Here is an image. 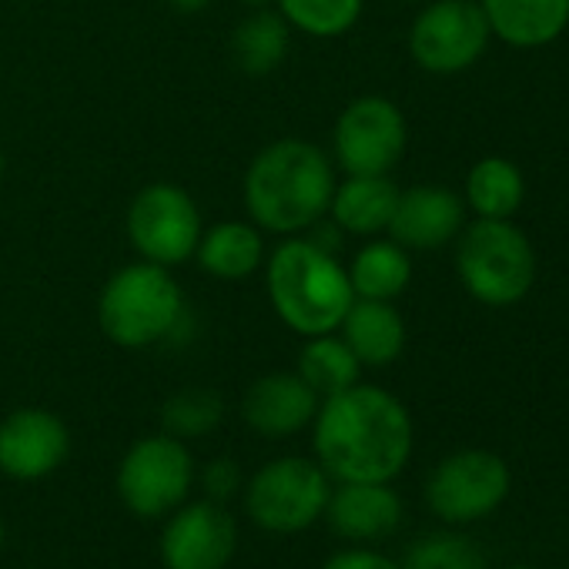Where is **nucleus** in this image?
I'll return each mask as SVG.
<instances>
[{"instance_id": "20", "label": "nucleus", "mask_w": 569, "mask_h": 569, "mask_svg": "<svg viewBox=\"0 0 569 569\" xmlns=\"http://www.w3.org/2000/svg\"><path fill=\"white\" fill-rule=\"evenodd\" d=\"M194 258L211 278L241 281L264 264V238H261L258 224L218 221L208 231H201Z\"/></svg>"}, {"instance_id": "30", "label": "nucleus", "mask_w": 569, "mask_h": 569, "mask_svg": "<svg viewBox=\"0 0 569 569\" xmlns=\"http://www.w3.org/2000/svg\"><path fill=\"white\" fill-rule=\"evenodd\" d=\"M164 4L171 11H178V14H201L211 4V0H164Z\"/></svg>"}, {"instance_id": "14", "label": "nucleus", "mask_w": 569, "mask_h": 569, "mask_svg": "<svg viewBox=\"0 0 569 569\" xmlns=\"http://www.w3.org/2000/svg\"><path fill=\"white\" fill-rule=\"evenodd\" d=\"M469 221V208L459 191L446 184H412L399 191L389 238L406 251H439L459 238Z\"/></svg>"}, {"instance_id": "7", "label": "nucleus", "mask_w": 569, "mask_h": 569, "mask_svg": "<svg viewBox=\"0 0 569 569\" xmlns=\"http://www.w3.org/2000/svg\"><path fill=\"white\" fill-rule=\"evenodd\" d=\"M198 482V462L188 449V442L154 432L128 446V452L118 462V496L128 512L141 519H164L181 502L191 499V489Z\"/></svg>"}, {"instance_id": "11", "label": "nucleus", "mask_w": 569, "mask_h": 569, "mask_svg": "<svg viewBox=\"0 0 569 569\" xmlns=\"http://www.w3.org/2000/svg\"><path fill=\"white\" fill-rule=\"evenodd\" d=\"M409 144V124L396 101L382 94L356 98L336 121L332 148L346 174H392Z\"/></svg>"}, {"instance_id": "31", "label": "nucleus", "mask_w": 569, "mask_h": 569, "mask_svg": "<svg viewBox=\"0 0 569 569\" xmlns=\"http://www.w3.org/2000/svg\"><path fill=\"white\" fill-rule=\"evenodd\" d=\"M238 4H241L244 11H264V8L274 4V0H238Z\"/></svg>"}, {"instance_id": "3", "label": "nucleus", "mask_w": 569, "mask_h": 569, "mask_svg": "<svg viewBox=\"0 0 569 569\" xmlns=\"http://www.w3.org/2000/svg\"><path fill=\"white\" fill-rule=\"evenodd\" d=\"M264 289L274 316L306 339L339 332L349 306L356 302L349 271L336 251L296 234L274 244L264 258Z\"/></svg>"}, {"instance_id": "32", "label": "nucleus", "mask_w": 569, "mask_h": 569, "mask_svg": "<svg viewBox=\"0 0 569 569\" xmlns=\"http://www.w3.org/2000/svg\"><path fill=\"white\" fill-rule=\"evenodd\" d=\"M4 539H8V526H4V516H0V546H4Z\"/></svg>"}, {"instance_id": "4", "label": "nucleus", "mask_w": 569, "mask_h": 569, "mask_svg": "<svg viewBox=\"0 0 569 569\" xmlns=\"http://www.w3.org/2000/svg\"><path fill=\"white\" fill-rule=\"evenodd\" d=\"M452 244L456 274L479 306L512 309L532 292L536 248L512 218H472Z\"/></svg>"}, {"instance_id": "2", "label": "nucleus", "mask_w": 569, "mask_h": 569, "mask_svg": "<svg viewBox=\"0 0 569 569\" xmlns=\"http://www.w3.org/2000/svg\"><path fill=\"white\" fill-rule=\"evenodd\" d=\"M336 164L306 138H281L261 148L244 171V208L251 224L271 234H302L329 214Z\"/></svg>"}, {"instance_id": "18", "label": "nucleus", "mask_w": 569, "mask_h": 569, "mask_svg": "<svg viewBox=\"0 0 569 569\" xmlns=\"http://www.w3.org/2000/svg\"><path fill=\"white\" fill-rule=\"evenodd\" d=\"M399 191L402 188L389 174H349L346 181H336L326 218H332L342 234L376 238L389 231Z\"/></svg>"}, {"instance_id": "28", "label": "nucleus", "mask_w": 569, "mask_h": 569, "mask_svg": "<svg viewBox=\"0 0 569 569\" xmlns=\"http://www.w3.org/2000/svg\"><path fill=\"white\" fill-rule=\"evenodd\" d=\"M194 486H201L204 499L228 506L231 499H238V496H241V489H244V476H241V466H238L234 459L218 456V459H211L208 466H201V469H198V482H194Z\"/></svg>"}, {"instance_id": "15", "label": "nucleus", "mask_w": 569, "mask_h": 569, "mask_svg": "<svg viewBox=\"0 0 569 569\" xmlns=\"http://www.w3.org/2000/svg\"><path fill=\"white\" fill-rule=\"evenodd\" d=\"M319 402L299 372H268L244 389L241 419L261 439H292L312 426Z\"/></svg>"}, {"instance_id": "12", "label": "nucleus", "mask_w": 569, "mask_h": 569, "mask_svg": "<svg viewBox=\"0 0 569 569\" xmlns=\"http://www.w3.org/2000/svg\"><path fill=\"white\" fill-rule=\"evenodd\" d=\"M238 549V519L211 499H188L164 516L158 552L164 569H228Z\"/></svg>"}, {"instance_id": "23", "label": "nucleus", "mask_w": 569, "mask_h": 569, "mask_svg": "<svg viewBox=\"0 0 569 569\" xmlns=\"http://www.w3.org/2000/svg\"><path fill=\"white\" fill-rule=\"evenodd\" d=\"M462 201L476 218H512L526 204V174L509 158H479L466 174Z\"/></svg>"}, {"instance_id": "33", "label": "nucleus", "mask_w": 569, "mask_h": 569, "mask_svg": "<svg viewBox=\"0 0 569 569\" xmlns=\"http://www.w3.org/2000/svg\"><path fill=\"white\" fill-rule=\"evenodd\" d=\"M0 174H4V151H0Z\"/></svg>"}, {"instance_id": "19", "label": "nucleus", "mask_w": 569, "mask_h": 569, "mask_svg": "<svg viewBox=\"0 0 569 569\" xmlns=\"http://www.w3.org/2000/svg\"><path fill=\"white\" fill-rule=\"evenodd\" d=\"M339 336L356 352L362 369H386L406 352V319L392 302L356 299L339 326Z\"/></svg>"}, {"instance_id": "9", "label": "nucleus", "mask_w": 569, "mask_h": 569, "mask_svg": "<svg viewBox=\"0 0 569 569\" xmlns=\"http://www.w3.org/2000/svg\"><path fill=\"white\" fill-rule=\"evenodd\" d=\"M492 31L479 0H432L409 28V54L429 74H462L482 61Z\"/></svg>"}, {"instance_id": "22", "label": "nucleus", "mask_w": 569, "mask_h": 569, "mask_svg": "<svg viewBox=\"0 0 569 569\" xmlns=\"http://www.w3.org/2000/svg\"><path fill=\"white\" fill-rule=\"evenodd\" d=\"M346 271L356 299L396 302L412 281V251H406L392 238H372L356 251Z\"/></svg>"}, {"instance_id": "16", "label": "nucleus", "mask_w": 569, "mask_h": 569, "mask_svg": "<svg viewBox=\"0 0 569 569\" xmlns=\"http://www.w3.org/2000/svg\"><path fill=\"white\" fill-rule=\"evenodd\" d=\"M402 496L392 489V482H339L326 506L332 532L352 546L392 536L402 526Z\"/></svg>"}, {"instance_id": "26", "label": "nucleus", "mask_w": 569, "mask_h": 569, "mask_svg": "<svg viewBox=\"0 0 569 569\" xmlns=\"http://www.w3.org/2000/svg\"><path fill=\"white\" fill-rule=\"evenodd\" d=\"M224 416V402L211 389H181L161 406V432L188 442L208 436Z\"/></svg>"}, {"instance_id": "1", "label": "nucleus", "mask_w": 569, "mask_h": 569, "mask_svg": "<svg viewBox=\"0 0 569 569\" xmlns=\"http://www.w3.org/2000/svg\"><path fill=\"white\" fill-rule=\"evenodd\" d=\"M309 429L316 462L336 482H392L409 466L416 446L406 402L369 382L322 399Z\"/></svg>"}, {"instance_id": "10", "label": "nucleus", "mask_w": 569, "mask_h": 569, "mask_svg": "<svg viewBox=\"0 0 569 569\" xmlns=\"http://www.w3.org/2000/svg\"><path fill=\"white\" fill-rule=\"evenodd\" d=\"M512 476L502 456L489 449H459L446 456L426 479L429 509L449 522H476L496 512L509 496Z\"/></svg>"}, {"instance_id": "34", "label": "nucleus", "mask_w": 569, "mask_h": 569, "mask_svg": "<svg viewBox=\"0 0 569 569\" xmlns=\"http://www.w3.org/2000/svg\"><path fill=\"white\" fill-rule=\"evenodd\" d=\"M509 569H529V566H509Z\"/></svg>"}, {"instance_id": "13", "label": "nucleus", "mask_w": 569, "mask_h": 569, "mask_svg": "<svg viewBox=\"0 0 569 569\" xmlns=\"http://www.w3.org/2000/svg\"><path fill=\"white\" fill-rule=\"evenodd\" d=\"M71 456V432L51 409H14L0 422V472L18 482L54 476Z\"/></svg>"}, {"instance_id": "6", "label": "nucleus", "mask_w": 569, "mask_h": 569, "mask_svg": "<svg viewBox=\"0 0 569 569\" xmlns=\"http://www.w3.org/2000/svg\"><path fill=\"white\" fill-rule=\"evenodd\" d=\"M332 479L316 456H278L261 462L241 489L248 519L271 536H296L312 529L329 506Z\"/></svg>"}, {"instance_id": "29", "label": "nucleus", "mask_w": 569, "mask_h": 569, "mask_svg": "<svg viewBox=\"0 0 569 569\" xmlns=\"http://www.w3.org/2000/svg\"><path fill=\"white\" fill-rule=\"evenodd\" d=\"M322 569H402V562H396L392 556L369 549V546H349V549L332 552L322 562Z\"/></svg>"}, {"instance_id": "21", "label": "nucleus", "mask_w": 569, "mask_h": 569, "mask_svg": "<svg viewBox=\"0 0 569 569\" xmlns=\"http://www.w3.org/2000/svg\"><path fill=\"white\" fill-rule=\"evenodd\" d=\"M292 28L278 11H248L231 31V61L248 78H264L289 58Z\"/></svg>"}, {"instance_id": "35", "label": "nucleus", "mask_w": 569, "mask_h": 569, "mask_svg": "<svg viewBox=\"0 0 569 569\" xmlns=\"http://www.w3.org/2000/svg\"><path fill=\"white\" fill-rule=\"evenodd\" d=\"M402 4H412V0H402Z\"/></svg>"}, {"instance_id": "5", "label": "nucleus", "mask_w": 569, "mask_h": 569, "mask_svg": "<svg viewBox=\"0 0 569 569\" xmlns=\"http://www.w3.org/2000/svg\"><path fill=\"white\" fill-rule=\"evenodd\" d=\"M181 322L184 296L164 264H124L98 296V326L121 349H151L171 339Z\"/></svg>"}, {"instance_id": "25", "label": "nucleus", "mask_w": 569, "mask_h": 569, "mask_svg": "<svg viewBox=\"0 0 569 569\" xmlns=\"http://www.w3.org/2000/svg\"><path fill=\"white\" fill-rule=\"evenodd\" d=\"M274 4L292 31L322 41L349 34L366 11V0H274Z\"/></svg>"}, {"instance_id": "17", "label": "nucleus", "mask_w": 569, "mask_h": 569, "mask_svg": "<svg viewBox=\"0 0 569 569\" xmlns=\"http://www.w3.org/2000/svg\"><path fill=\"white\" fill-rule=\"evenodd\" d=\"M492 38L516 51H539L569 28V0H479Z\"/></svg>"}, {"instance_id": "24", "label": "nucleus", "mask_w": 569, "mask_h": 569, "mask_svg": "<svg viewBox=\"0 0 569 569\" xmlns=\"http://www.w3.org/2000/svg\"><path fill=\"white\" fill-rule=\"evenodd\" d=\"M296 372L309 382V389L319 399H329V396L346 392L359 382L362 362L356 359V352L346 346V339L339 332H329V336L306 339Z\"/></svg>"}, {"instance_id": "27", "label": "nucleus", "mask_w": 569, "mask_h": 569, "mask_svg": "<svg viewBox=\"0 0 569 569\" xmlns=\"http://www.w3.org/2000/svg\"><path fill=\"white\" fill-rule=\"evenodd\" d=\"M402 569H486V556L462 532H432L409 546Z\"/></svg>"}, {"instance_id": "8", "label": "nucleus", "mask_w": 569, "mask_h": 569, "mask_svg": "<svg viewBox=\"0 0 569 569\" xmlns=\"http://www.w3.org/2000/svg\"><path fill=\"white\" fill-rule=\"evenodd\" d=\"M124 228L141 261L164 264V268L194 258L204 231L194 198L171 181H154L141 188L128 204Z\"/></svg>"}]
</instances>
